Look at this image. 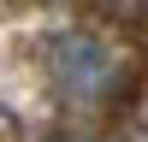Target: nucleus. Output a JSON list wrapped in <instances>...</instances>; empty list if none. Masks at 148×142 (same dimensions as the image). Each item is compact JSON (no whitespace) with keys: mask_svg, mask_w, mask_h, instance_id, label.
<instances>
[{"mask_svg":"<svg viewBox=\"0 0 148 142\" xmlns=\"http://www.w3.org/2000/svg\"><path fill=\"white\" fill-rule=\"evenodd\" d=\"M47 71H53V89L65 95V101H77V106H101L107 95L119 89V53L101 36H83V30H71V36L53 42Z\"/></svg>","mask_w":148,"mask_h":142,"instance_id":"obj_1","label":"nucleus"},{"mask_svg":"<svg viewBox=\"0 0 148 142\" xmlns=\"http://www.w3.org/2000/svg\"><path fill=\"white\" fill-rule=\"evenodd\" d=\"M113 142H148V95L130 106V118L119 124V136H113Z\"/></svg>","mask_w":148,"mask_h":142,"instance_id":"obj_2","label":"nucleus"},{"mask_svg":"<svg viewBox=\"0 0 148 142\" xmlns=\"http://www.w3.org/2000/svg\"><path fill=\"white\" fill-rule=\"evenodd\" d=\"M47 142H89V136H47Z\"/></svg>","mask_w":148,"mask_h":142,"instance_id":"obj_3","label":"nucleus"}]
</instances>
